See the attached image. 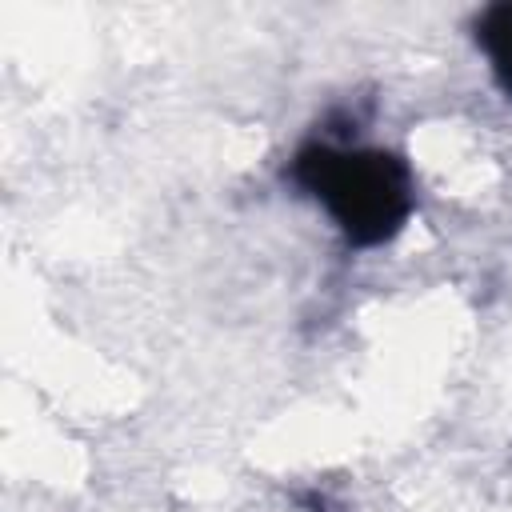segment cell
Instances as JSON below:
<instances>
[{"mask_svg":"<svg viewBox=\"0 0 512 512\" xmlns=\"http://www.w3.org/2000/svg\"><path fill=\"white\" fill-rule=\"evenodd\" d=\"M472 40L488 60L492 84L512 100V0L480 8L472 16Z\"/></svg>","mask_w":512,"mask_h":512,"instance_id":"cell-2","label":"cell"},{"mask_svg":"<svg viewBox=\"0 0 512 512\" xmlns=\"http://www.w3.org/2000/svg\"><path fill=\"white\" fill-rule=\"evenodd\" d=\"M284 180L316 200L352 248H380L404 232L416 212V180L404 156L360 144L356 136L304 140Z\"/></svg>","mask_w":512,"mask_h":512,"instance_id":"cell-1","label":"cell"}]
</instances>
